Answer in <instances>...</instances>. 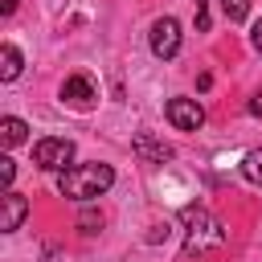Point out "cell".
Masks as SVG:
<instances>
[{
	"instance_id": "1",
	"label": "cell",
	"mask_w": 262,
	"mask_h": 262,
	"mask_svg": "<svg viewBox=\"0 0 262 262\" xmlns=\"http://www.w3.org/2000/svg\"><path fill=\"white\" fill-rule=\"evenodd\" d=\"M115 184V168L111 164H74L66 172H57V192L70 201H94Z\"/></svg>"
},
{
	"instance_id": "2",
	"label": "cell",
	"mask_w": 262,
	"mask_h": 262,
	"mask_svg": "<svg viewBox=\"0 0 262 262\" xmlns=\"http://www.w3.org/2000/svg\"><path fill=\"white\" fill-rule=\"evenodd\" d=\"M180 221H184V246H180L184 258H201V254H209L225 242V225L201 205H188L180 213Z\"/></svg>"
},
{
	"instance_id": "3",
	"label": "cell",
	"mask_w": 262,
	"mask_h": 262,
	"mask_svg": "<svg viewBox=\"0 0 262 262\" xmlns=\"http://www.w3.org/2000/svg\"><path fill=\"white\" fill-rule=\"evenodd\" d=\"M33 160H37V168H45V172H66V164L74 160V139L45 135V139L33 143Z\"/></svg>"
},
{
	"instance_id": "4",
	"label": "cell",
	"mask_w": 262,
	"mask_h": 262,
	"mask_svg": "<svg viewBox=\"0 0 262 262\" xmlns=\"http://www.w3.org/2000/svg\"><path fill=\"white\" fill-rule=\"evenodd\" d=\"M151 53L160 57V61H168V57H176L180 53V25L172 20V16H160L156 25H151Z\"/></svg>"
},
{
	"instance_id": "5",
	"label": "cell",
	"mask_w": 262,
	"mask_h": 262,
	"mask_svg": "<svg viewBox=\"0 0 262 262\" xmlns=\"http://www.w3.org/2000/svg\"><path fill=\"white\" fill-rule=\"evenodd\" d=\"M168 123L176 131H201L205 123V111L196 98H168Z\"/></svg>"
},
{
	"instance_id": "6",
	"label": "cell",
	"mask_w": 262,
	"mask_h": 262,
	"mask_svg": "<svg viewBox=\"0 0 262 262\" xmlns=\"http://www.w3.org/2000/svg\"><path fill=\"white\" fill-rule=\"evenodd\" d=\"M61 98H66L70 106H90V102L98 98V86H94V78H86V74H70V78L61 82Z\"/></svg>"
},
{
	"instance_id": "7",
	"label": "cell",
	"mask_w": 262,
	"mask_h": 262,
	"mask_svg": "<svg viewBox=\"0 0 262 262\" xmlns=\"http://www.w3.org/2000/svg\"><path fill=\"white\" fill-rule=\"evenodd\" d=\"M131 151H135L139 160H147V164H164V160H172V156H176V151H172V143L156 139L151 131H139V135L131 139Z\"/></svg>"
},
{
	"instance_id": "8",
	"label": "cell",
	"mask_w": 262,
	"mask_h": 262,
	"mask_svg": "<svg viewBox=\"0 0 262 262\" xmlns=\"http://www.w3.org/2000/svg\"><path fill=\"white\" fill-rule=\"evenodd\" d=\"M25 217H29V201H25L20 192H12V188H8V192L0 196V229H4V233H12V229H20V221H25Z\"/></svg>"
},
{
	"instance_id": "9",
	"label": "cell",
	"mask_w": 262,
	"mask_h": 262,
	"mask_svg": "<svg viewBox=\"0 0 262 262\" xmlns=\"http://www.w3.org/2000/svg\"><path fill=\"white\" fill-rule=\"evenodd\" d=\"M20 70H25V61H20V49L8 41V45L0 49V78H4V82H16V78H20Z\"/></svg>"
},
{
	"instance_id": "10",
	"label": "cell",
	"mask_w": 262,
	"mask_h": 262,
	"mask_svg": "<svg viewBox=\"0 0 262 262\" xmlns=\"http://www.w3.org/2000/svg\"><path fill=\"white\" fill-rule=\"evenodd\" d=\"M0 139H4V147H16V143H25V139H29V127H25V119H16V115H4V119H0Z\"/></svg>"
},
{
	"instance_id": "11",
	"label": "cell",
	"mask_w": 262,
	"mask_h": 262,
	"mask_svg": "<svg viewBox=\"0 0 262 262\" xmlns=\"http://www.w3.org/2000/svg\"><path fill=\"white\" fill-rule=\"evenodd\" d=\"M242 176H246L250 184H258V188H262V147H254V151H246V156H242Z\"/></svg>"
},
{
	"instance_id": "12",
	"label": "cell",
	"mask_w": 262,
	"mask_h": 262,
	"mask_svg": "<svg viewBox=\"0 0 262 262\" xmlns=\"http://www.w3.org/2000/svg\"><path fill=\"white\" fill-rule=\"evenodd\" d=\"M221 12H225V20H246L250 16V0H221Z\"/></svg>"
},
{
	"instance_id": "13",
	"label": "cell",
	"mask_w": 262,
	"mask_h": 262,
	"mask_svg": "<svg viewBox=\"0 0 262 262\" xmlns=\"http://www.w3.org/2000/svg\"><path fill=\"white\" fill-rule=\"evenodd\" d=\"M12 176H16V160L12 156H0V184L12 188Z\"/></svg>"
},
{
	"instance_id": "14",
	"label": "cell",
	"mask_w": 262,
	"mask_h": 262,
	"mask_svg": "<svg viewBox=\"0 0 262 262\" xmlns=\"http://www.w3.org/2000/svg\"><path fill=\"white\" fill-rule=\"evenodd\" d=\"M78 225H82L86 233H98V229H102V213H82V221H78Z\"/></svg>"
},
{
	"instance_id": "15",
	"label": "cell",
	"mask_w": 262,
	"mask_h": 262,
	"mask_svg": "<svg viewBox=\"0 0 262 262\" xmlns=\"http://www.w3.org/2000/svg\"><path fill=\"white\" fill-rule=\"evenodd\" d=\"M196 29H201V33L209 29V4H205V0H196Z\"/></svg>"
},
{
	"instance_id": "16",
	"label": "cell",
	"mask_w": 262,
	"mask_h": 262,
	"mask_svg": "<svg viewBox=\"0 0 262 262\" xmlns=\"http://www.w3.org/2000/svg\"><path fill=\"white\" fill-rule=\"evenodd\" d=\"M250 45H254V49H258V53H262V20H258V25H254V33H250Z\"/></svg>"
},
{
	"instance_id": "17",
	"label": "cell",
	"mask_w": 262,
	"mask_h": 262,
	"mask_svg": "<svg viewBox=\"0 0 262 262\" xmlns=\"http://www.w3.org/2000/svg\"><path fill=\"white\" fill-rule=\"evenodd\" d=\"M160 237H168V225H151V233H147V242H160Z\"/></svg>"
},
{
	"instance_id": "18",
	"label": "cell",
	"mask_w": 262,
	"mask_h": 262,
	"mask_svg": "<svg viewBox=\"0 0 262 262\" xmlns=\"http://www.w3.org/2000/svg\"><path fill=\"white\" fill-rule=\"evenodd\" d=\"M250 111H254V115H258V119H262V90H258V94H254V98H250Z\"/></svg>"
},
{
	"instance_id": "19",
	"label": "cell",
	"mask_w": 262,
	"mask_h": 262,
	"mask_svg": "<svg viewBox=\"0 0 262 262\" xmlns=\"http://www.w3.org/2000/svg\"><path fill=\"white\" fill-rule=\"evenodd\" d=\"M0 12H4V16H12V12H16V0H0Z\"/></svg>"
}]
</instances>
